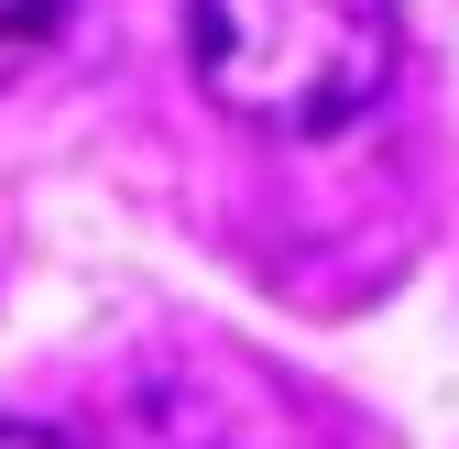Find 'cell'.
Here are the masks:
<instances>
[{"label": "cell", "mask_w": 459, "mask_h": 449, "mask_svg": "<svg viewBox=\"0 0 459 449\" xmlns=\"http://www.w3.org/2000/svg\"><path fill=\"white\" fill-rule=\"evenodd\" d=\"M394 0H186V77L208 110L273 143H328L394 88Z\"/></svg>", "instance_id": "obj_1"}, {"label": "cell", "mask_w": 459, "mask_h": 449, "mask_svg": "<svg viewBox=\"0 0 459 449\" xmlns=\"http://www.w3.org/2000/svg\"><path fill=\"white\" fill-rule=\"evenodd\" d=\"M55 33H66V0H0V88H12L22 66H44Z\"/></svg>", "instance_id": "obj_2"}, {"label": "cell", "mask_w": 459, "mask_h": 449, "mask_svg": "<svg viewBox=\"0 0 459 449\" xmlns=\"http://www.w3.org/2000/svg\"><path fill=\"white\" fill-rule=\"evenodd\" d=\"M0 449H77V438H55V427H22V417H0Z\"/></svg>", "instance_id": "obj_3"}]
</instances>
